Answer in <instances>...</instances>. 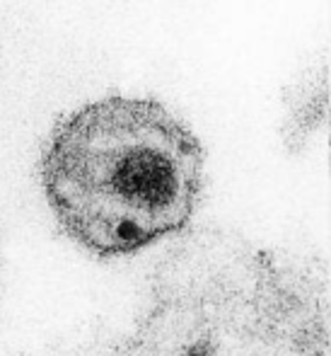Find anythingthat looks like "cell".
Segmentation results:
<instances>
[{"label":"cell","instance_id":"cell-1","mask_svg":"<svg viewBox=\"0 0 331 356\" xmlns=\"http://www.w3.org/2000/svg\"><path fill=\"white\" fill-rule=\"evenodd\" d=\"M205 153L162 102L102 97L56 122L39 179L56 223L97 259L128 257L187 230Z\"/></svg>","mask_w":331,"mask_h":356},{"label":"cell","instance_id":"cell-2","mask_svg":"<svg viewBox=\"0 0 331 356\" xmlns=\"http://www.w3.org/2000/svg\"><path fill=\"white\" fill-rule=\"evenodd\" d=\"M0 257H3V254H0Z\"/></svg>","mask_w":331,"mask_h":356}]
</instances>
